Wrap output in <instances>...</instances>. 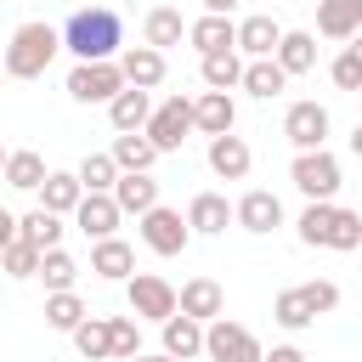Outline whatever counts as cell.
<instances>
[{
    "label": "cell",
    "instance_id": "4",
    "mask_svg": "<svg viewBox=\"0 0 362 362\" xmlns=\"http://www.w3.org/2000/svg\"><path fill=\"white\" fill-rule=\"evenodd\" d=\"M204 356H209V362H266L260 339H255L243 322H232L226 311H221L215 322H204Z\"/></svg>",
    "mask_w": 362,
    "mask_h": 362
},
{
    "label": "cell",
    "instance_id": "11",
    "mask_svg": "<svg viewBox=\"0 0 362 362\" xmlns=\"http://www.w3.org/2000/svg\"><path fill=\"white\" fill-rule=\"evenodd\" d=\"M119 74H124V85L158 90L164 74H170V62H164V51H153V45L141 40V45H124V51H119Z\"/></svg>",
    "mask_w": 362,
    "mask_h": 362
},
{
    "label": "cell",
    "instance_id": "16",
    "mask_svg": "<svg viewBox=\"0 0 362 362\" xmlns=\"http://www.w3.org/2000/svg\"><path fill=\"white\" fill-rule=\"evenodd\" d=\"M317 34L322 40H356L362 34V0H317Z\"/></svg>",
    "mask_w": 362,
    "mask_h": 362
},
{
    "label": "cell",
    "instance_id": "3",
    "mask_svg": "<svg viewBox=\"0 0 362 362\" xmlns=\"http://www.w3.org/2000/svg\"><path fill=\"white\" fill-rule=\"evenodd\" d=\"M124 300H130V311H136L141 322H170V317L181 311V288H175L170 277H158V272H130Z\"/></svg>",
    "mask_w": 362,
    "mask_h": 362
},
{
    "label": "cell",
    "instance_id": "13",
    "mask_svg": "<svg viewBox=\"0 0 362 362\" xmlns=\"http://www.w3.org/2000/svg\"><path fill=\"white\" fill-rule=\"evenodd\" d=\"M232 221H238V209H232L221 192H192V204H187V226H192V238H221Z\"/></svg>",
    "mask_w": 362,
    "mask_h": 362
},
{
    "label": "cell",
    "instance_id": "40",
    "mask_svg": "<svg viewBox=\"0 0 362 362\" xmlns=\"http://www.w3.org/2000/svg\"><path fill=\"white\" fill-rule=\"evenodd\" d=\"M328 249H339V255H351V249H362V215H356V209H339V215H334V232H328Z\"/></svg>",
    "mask_w": 362,
    "mask_h": 362
},
{
    "label": "cell",
    "instance_id": "46",
    "mask_svg": "<svg viewBox=\"0 0 362 362\" xmlns=\"http://www.w3.org/2000/svg\"><path fill=\"white\" fill-rule=\"evenodd\" d=\"M124 362H175V356H164V351H158V356H141V351H136V356H124Z\"/></svg>",
    "mask_w": 362,
    "mask_h": 362
},
{
    "label": "cell",
    "instance_id": "37",
    "mask_svg": "<svg viewBox=\"0 0 362 362\" xmlns=\"http://www.w3.org/2000/svg\"><path fill=\"white\" fill-rule=\"evenodd\" d=\"M40 260H45V249H34L28 238H17V243L0 249V272L17 277V283H23V277H40Z\"/></svg>",
    "mask_w": 362,
    "mask_h": 362
},
{
    "label": "cell",
    "instance_id": "21",
    "mask_svg": "<svg viewBox=\"0 0 362 362\" xmlns=\"http://www.w3.org/2000/svg\"><path fill=\"white\" fill-rule=\"evenodd\" d=\"M107 119H113V130H147V119H153V90L124 85V90L107 102Z\"/></svg>",
    "mask_w": 362,
    "mask_h": 362
},
{
    "label": "cell",
    "instance_id": "35",
    "mask_svg": "<svg viewBox=\"0 0 362 362\" xmlns=\"http://www.w3.org/2000/svg\"><path fill=\"white\" fill-rule=\"evenodd\" d=\"M74 175H79V181H85V192H113V187H119V175H124V170H119V164H113V153H85V158H79V170H74Z\"/></svg>",
    "mask_w": 362,
    "mask_h": 362
},
{
    "label": "cell",
    "instance_id": "30",
    "mask_svg": "<svg viewBox=\"0 0 362 362\" xmlns=\"http://www.w3.org/2000/svg\"><path fill=\"white\" fill-rule=\"evenodd\" d=\"M45 175H51V170H45V158H40L34 147H17V153L6 158V175H0V181H6V187H17V192H40V187H45Z\"/></svg>",
    "mask_w": 362,
    "mask_h": 362
},
{
    "label": "cell",
    "instance_id": "42",
    "mask_svg": "<svg viewBox=\"0 0 362 362\" xmlns=\"http://www.w3.org/2000/svg\"><path fill=\"white\" fill-rule=\"evenodd\" d=\"M305 288V300L317 305V317H328L334 305H339V283H328V277H311V283H300Z\"/></svg>",
    "mask_w": 362,
    "mask_h": 362
},
{
    "label": "cell",
    "instance_id": "38",
    "mask_svg": "<svg viewBox=\"0 0 362 362\" xmlns=\"http://www.w3.org/2000/svg\"><path fill=\"white\" fill-rule=\"evenodd\" d=\"M40 277H45V288L57 294V288H74L79 283V260L57 243V249H45V260H40Z\"/></svg>",
    "mask_w": 362,
    "mask_h": 362
},
{
    "label": "cell",
    "instance_id": "19",
    "mask_svg": "<svg viewBox=\"0 0 362 362\" xmlns=\"http://www.w3.org/2000/svg\"><path fill=\"white\" fill-rule=\"evenodd\" d=\"M158 328H164V356H175V362L204 356V322H198V317L175 311V317H170V322H158Z\"/></svg>",
    "mask_w": 362,
    "mask_h": 362
},
{
    "label": "cell",
    "instance_id": "41",
    "mask_svg": "<svg viewBox=\"0 0 362 362\" xmlns=\"http://www.w3.org/2000/svg\"><path fill=\"white\" fill-rule=\"evenodd\" d=\"M136 322H141V317H107V334H113V356H119V362L141 351V328H136Z\"/></svg>",
    "mask_w": 362,
    "mask_h": 362
},
{
    "label": "cell",
    "instance_id": "2",
    "mask_svg": "<svg viewBox=\"0 0 362 362\" xmlns=\"http://www.w3.org/2000/svg\"><path fill=\"white\" fill-rule=\"evenodd\" d=\"M57 51H62V34L51 23H23L11 34V45H6V74L11 79H40Z\"/></svg>",
    "mask_w": 362,
    "mask_h": 362
},
{
    "label": "cell",
    "instance_id": "8",
    "mask_svg": "<svg viewBox=\"0 0 362 362\" xmlns=\"http://www.w3.org/2000/svg\"><path fill=\"white\" fill-rule=\"evenodd\" d=\"M119 90H124L119 57H113V62H74V74H68V96H74V102H85V107H90V102H102V107H107Z\"/></svg>",
    "mask_w": 362,
    "mask_h": 362
},
{
    "label": "cell",
    "instance_id": "31",
    "mask_svg": "<svg viewBox=\"0 0 362 362\" xmlns=\"http://www.w3.org/2000/svg\"><path fill=\"white\" fill-rule=\"evenodd\" d=\"M272 317H277V328L300 334V328H311V322H317V305H311V300H305V288L294 283V288H283V294L272 300Z\"/></svg>",
    "mask_w": 362,
    "mask_h": 362
},
{
    "label": "cell",
    "instance_id": "47",
    "mask_svg": "<svg viewBox=\"0 0 362 362\" xmlns=\"http://www.w3.org/2000/svg\"><path fill=\"white\" fill-rule=\"evenodd\" d=\"M351 153H356V158H362V124H356V130H351Z\"/></svg>",
    "mask_w": 362,
    "mask_h": 362
},
{
    "label": "cell",
    "instance_id": "22",
    "mask_svg": "<svg viewBox=\"0 0 362 362\" xmlns=\"http://www.w3.org/2000/svg\"><path fill=\"white\" fill-rule=\"evenodd\" d=\"M181 311L198 317V322H215V317L226 311L221 283H215V277H187V283H181Z\"/></svg>",
    "mask_w": 362,
    "mask_h": 362
},
{
    "label": "cell",
    "instance_id": "45",
    "mask_svg": "<svg viewBox=\"0 0 362 362\" xmlns=\"http://www.w3.org/2000/svg\"><path fill=\"white\" fill-rule=\"evenodd\" d=\"M232 6L238 0H204V11H226V17H232Z\"/></svg>",
    "mask_w": 362,
    "mask_h": 362
},
{
    "label": "cell",
    "instance_id": "24",
    "mask_svg": "<svg viewBox=\"0 0 362 362\" xmlns=\"http://www.w3.org/2000/svg\"><path fill=\"white\" fill-rule=\"evenodd\" d=\"M79 198H85V181L74 170H51L45 187H40V209H51V215H74Z\"/></svg>",
    "mask_w": 362,
    "mask_h": 362
},
{
    "label": "cell",
    "instance_id": "7",
    "mask_svg": "<svg viewBox=\"0 0 362 362\" xmlns=\"http://www.w3.org/2000/svg\"><path fill=\"white\" fill-rule=\"evenodd\" d=\"M187 130H198L192 124V96H164V102H153V119H147V141L158 147V153H175L181 141H187Z\"/></svg>",
    "mask_w": 362,
    "mask_h": 362
},
{
    "label": "cell",
    "instance_id": "6",
    "mask_svg": "<svg viewBox=\"0 0 362 362\" xmlns=\"http://www.w3.org/2000/svg\"><path fill=\"white\" fill-rule=\"evenodd\" d=\"M136 226H141V243L153 249V255H181L187 243H192V226H187V215L181 209H170V204H153L147 215H136Z\"/></svg>",
    "mask_w": 362,
    "mask_h": 362
},
{
    "label": "cell",
    "instance_id": "48",
    "mask_svg": "<svg viewBox=\"0 0 362 362\" xmlns=\"http://www.w3.org/2000/svg\"><path fill=\"white\" fill-rule=\"evenodd\" d=\"M6 158H11V153H6V147H0V175H6Z\"/></svg>",
    "mask_w": 362,
    "mask_h": 362
},
{
    "label": "cell",
    "instance_id": "32",
    "mask_svg": "<svg viewBox=\"0 0 362 362\" xmlns=\"http://www.w3.org/2000/svg\"><path fill=\"white\" fill-rule=\"evenodd\" d=\"M107 153H113V164H119V170H153V158H158V147H153L141 130H119Z\"/></svg>",
    "mask_w": 362,
    "mask_h": 362
},
{
    "label": "cell",
    "instance_id": "5",
    "mask_svg": "<svg viewBox=\"0 0 362 362\" xmlns=\"http://www.w3.org/2000/svg\"><path fill=\"white\" fill-rule=\"evenodd\" d=\"M288 181L300 187V198H305V204H311V198H334V192H339V158H334L328 147L294 153V164H288Z\"/></svg>",
    "mask_w": 362,
    "mask_h": 362
},
{
    "label": "cell",
    "instance_id": "17",
    "mask_svg": "<svg viewBox=\"0 0 362 362\" xmlns=\"http://www.w3.org/2000/svg\"><path fill=\"white\" fill-rule=\"evenodd\" d=\"M187 40L198 45V57H209V51H232V45H238V23H232L226 11H204L198 23H187Z\"/></svg>",
    "mask_w": 362,
    "mask_h": 362
},
{
    "label": "cell",
    "instance_id": "39",
    "mask_svg": "<svg viewBox=\"0 0 362 362\" xmlns=\"http://www.w3.org/2000/svg\"><path fill=\"white\" fill-rule=\"evenodd\" d=\"M328 79H334L339 90H362V34H356L334 62H328Z\"/></svg>",
    "mask_w": 362,
    "mask_h": 362
},
{
    "label": "cell",
    "instance_id": "34",
    "mask_svg": "<svg viewBox=\"0 0 362 362\" xmlns=\"http://www.w3.org/2000/svg\"><path fill=\"white\" fill-rule=\"evenodd\" d=\"M74 351L85 356V362H102V356H113V334H107V317H85L74 334Z\"/></svg>",
    "mask_w": 362,
    "mask_h": 362
},
{
    "label": "cell",
    "instance_id": "23",
    "mask_svg": "<svg viewBox=\"0 0 362 362\" xmlns=\"http://www.w3.org/2000/svg\"><path fill=\"white\" fill-rule=\"evenodd\" d=\"M283 85H288V74H283V62H277V57H249V62H243V90H249L255 102L283 96Z\"/></svg>",
    "mask_w": 362,
    "mask_h": 362
},
{
    "label": "cell",
    "instance_id": "36",
    "mask_svg": "<svg viewBox=\"0 0 362 362\" xmlns=\"http://www.w3.org/2000/svg\"><path fill=\"white\" fill-rule=\"evenodd\" d=\"M17 238H28L34 249H57V243H62V215H51V209H28V215L17 221Z\"/></svg>",
    "mask_w": 362,
    "mask_h": 362
},
{
    "label": "cell",
    "instance_id": "28",
    "mask_svg": "<svg viewBox=\"0 0 362 362\" xmlns=\"http://www.w3.org/2000/svg\"><path fill=\"white\" fill-rule=\"evenodd\" d=\"M277 62H283L288 79H294V74H311V68H317V34H305V28H283Z\"/></svg>",
    "mask_w": 362,
    "mask_h": 362
},
{
    "label": "cell",
    "instance_id": "43",
    "mask_svg": "<svg viewBox=\"0 0 362 362\" xmlns=\"http://www.w3.org/2000/svg\"><path fill=\"white\" fill-rule=\"evenodd\" d=\"M266 362H305V351H300V345H272Z\"/></svg>",
    "mask_w": 362,
    "mask_h": 362
},
{
    "label": "cell",
    "instance_id": "27",
    "mask_svg": "<svg viewBox=\"0 0 362 362\" xmlns=\"http://www.w3.org/2000/svg\"><path fill=\"white\" fill-rule=\"evenodd\" d=\"M334 215H339V204H334V198H311V204L300 209V221H294V232H300V243H311V249H328V232H334Z\"/></svg>",
    "mask_w": 362,
    "mask_h": 362
},
{
    "label": "cell",
    "instance_id": "14",
    "mask_svg": "<svg viewBox=\"0 0 362 362\" xmlns=\"http://www.w3.org/2000/svg\"><path fill=\"white\" fill-rule=\"evenodd\" d=\"M249 164H255V153H249V141L243 136H209V170L221 175V181H243L249 175Z\"/></svg>",
    "mask_w": 362,
    "mask_h": 362
},
{
    "label": "cell",
    "instance_id": "1",
    "mask_svg": "<svg viewBox=\"0 0 362 362\" xmlns=\"http://www.w3.org/2000/svg\"><path fill=\"white\" fill-rule=\"evenodd\" d=\"M62 51H74V62H113L124 51V17L113 6H79L62 23Z\"/></svg>",
    "mask_w": 362,
    "mask_h": 362
},
{
    "label": "cell",
    "instance_id": "44",
    "mask_svg": "<svg viewBox=\"0 0 362 362\" xmlns=\"http://www.w3.org/2000/svg\"><path fill=\"white\" fill-rule=\"evenodd\" d=\"M6 243H17V215H11V209H0V249H6Z\"/></svg>",
    "mask_w": 362,
    "mask_h": 362
},
{
    "label": "cell",
    "instance_id": "26",
    "mask_svg": "<svg viewBox=\"0 0 362 362\" xmlns=\"http://www.w3.org/2000/svg\"><path fill=\"white\" fill-rule=\"evenodd\" d=\"M113 198H119V209H124V215H147V209L158 204V181H153L147 170H124V175H119V187H113Z\"/></svg>",
    "mask_w": 362,
    "mask_h": 362
},
{
    "label": "cell",
    "instance_id": "12",
    "mask_svg": "<svg viewBox=\"0 0 362 362\" xmlns=\"http://www.w3.org/2000/svg\"><path fill=\"white\" fill-rule=\"evenodd\" d=\"M119 221H124V209H119V198H113V192H85V198H79V209H74V226H79L85 238H113V232H119Z\"/></svg>",
    "mask_w": 362,
    "mask_h": 362
},
{
    "label": "cell",
    "instance_id": "25",
    "mask_svg": "<svg viewBox=\"0 0 362 362\" xmlns=\"http://www.w3.org/2000/svg\"><path fill=\"white\" fill-rule=\"evenodd\" d=\"M141 40H147L153 51H170V45H181V40H187V17H181L175 6H153V11H147V23H141Z\"/></svg>",
    "mask_w": 362,
    "mask_h": 362
},
{
    "label": "cell",
    "instance_id": "20",
    "mask_svg": "<svg viewBox=\"0 0 362 362\" xmlns=\"http://www.w3.org/2000/svg\"><path fill=\"white\" fill-rule=\"evenodd\" d=\"M277 45H283L277 17L255 11V17H243V23H238V51H243V57H277Z\"/></svg>",
    "mask_w": 362,
    "mask_h": 362
},
{
    "label": "cell",
    "instance_id": "18",
    "mask_svg": "<svg viewBox=\"0 0 362 362\" xmlns=\"http://www.w3.org/2000/svg\"><path fill=\"white\" fill-rule=\"evenodd\" d=\"M192 124H198L204 136H226V130L238 124V102H232L226 90H204V96H192Z\"/></svg>",
    "mask_w": 362,
    "mask_h": 362
},
{
    "label": "cell",
    "instance_id": "9",
    "mask_svg": "<svg viewBox=\"0 0 362 362\" xmlns=\"http://www.w3.org/2000/svg\"><path fill=\"white\" fill-rule=\"evenodd\" d=\"M328 107L322 102H288V113H283V136L294 141V153H311V147H322L328 141Z\"/></svg>",
    "mask_w": 362,
    "mask_h": 362
},
{
    "label": "cell",
    "instance_id": "10",
    "mask_svg": "<svg viewBox=\"0 0 362 362\" xmlns=\"http://www.w3.org/2000/svg\"><path fill=\"white\" fill-rule=\"evenodd\" d=\"M232 209H238V226H243V232H255V238H266V232H277V226H283V198H277V192H266V187H249Z\"/></svg>",
    "mask_w": 362,
    "mask_h": 362
},
{
    "label": "cell",
    "instance_id": "15",
    "mask_svg": "<svg viewBox=\"0 0 362 362\" xmlns=\"http://www.w3.org/2000/svg\"><path fill=\"white\" fill-rule=\"evenodd\" d=\"M90 272L107 277V283H130V272H136V249H130L124 238H96V243H90Z\"/></svg>",
    "mask_w": 362,
    "mask_h": 362
},
{
    "label": "cell",
    "instance_id": "33",
    "mask_svg": "<svg viewBox=\"0 0 362 362\" xmlns=\"http://www.w3.org/2000/svg\"><path fill=\"white\" fill-rule=\"evenodd\" d=\"M85 317H90V311H85V300H79L74 288H57V294H45V328H57V334H74Z\"/></svg>",
    "mask_w": 362,
    "mask_h": 362
},
{
    "label": "cell",
    "instance_id": "29",
    "mask_svg": "<svg viewBox=\"0 0 362 362\" xmlns=\"http://www.w3.org/2000/svg\"><path fill=\"white\" fill-rule=\"evenodd\" d=\"M198 74H204L209 90H232V85H243V51L238 45L232 51H209V57H198Z\"/></svg>",
    "mask_w": 362,
    "mask_h": 362
}]
</instances>
